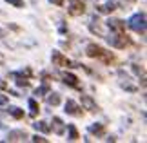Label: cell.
I'll list each match as a JSON object with an SVG mask.
<instances>
[{
    "label": "cell",
    "instance_id": "1",
    "mask_svg": "<svg viewBox=\"0 0 147 143\" xmlns=\"http://www.w3.org/2000/svg\"><path fill=\"white\" fill-rule=\"evenodd\" d=\"M86 54L89 58H98L100 62H104V64H113V62H115V54H113L111 51H105L104 47H100L96 44H87Z\"/></svg>",
    "mask_w": 147,
    "mask_h": 143
},
{
    "label": "cell",
    "instance_id": "2",
    "mask_svg": "<svg viewBox=\"0 0 147 143\" xmlns=\"http://www.w3.org/2000/svg\"><path fill=\"white\" fill-rule=\"evenodd\" d=\"M105 40L109 42L111 47H115V49H125L131 45V38H129L125 33H115L113 31L109 36H105Z\"/></svg>",
    "mask_w": 147,
    "mask_h": 143
},
{
    "label": "cell",
    "instance_id": "3",
    "mask_svg": "<svg viewBox=\"0 0 147 143\" xmlns=\"http://www.w3.org/2000/svg\"><path fill=\"white\" fill-rule=\"evenodd\" d=\"M127 26L131 27L134 33H140V35H145V13H136L129 18Z\"/></svg>",
    "mask_w": 147,
    "mask_h": 143
},
{
    "label": "cell",
    "instance_id": "4",
    "mask_svg": "<svg viewBox=\"0 0 147 143\" xmlns=\"http://www.w3.org/2000/svg\"><path fill=\"white\" fill-rule=\"evenodd\" d=\"M51 60H53V64L58 65V67H71V69H75V67H82V65L75 64V62H71L67 56L62 54L60 51H53V54H51Z\"/></svg>",
    "mask_w": 147,
    "mask_h": 143
},
{
    "label": "cell",
    "instance_id": "5",
    "mask_svg": "<svg viewBox=\"0 0 147 143\" xmlns=\"http://www.w3.org/2000/svg\"><path fill=\"white\" fill-rule=\"evenodd\" d=\"M69 15L71 16H82L86 13V4L84 0H69Z\"/></svg>",
    "mask_w": 147,
    "mask_h": 143
},
{
    "label": "cell",
    "instance_id": "6",
    "mask_svg": "<svg viewBox=\"0 0 147 143\" xmlns=\"http://www.w3.org/2000/svg\"><path fill=\"white\" fill-rule=\"evenodd\" d=\"M64 111L69 114V116H82V114H84L82 107L78 105L75 100H67V101H65V109H64Z\"/></svg>",
    "mask_w": 147,
    "mask_h": 143
},
{
    "label": "cell",
    "instance_id": "7",
    "mask_svg": "<svg viewBox=\"0 0 147 143\" xmlns=\"http://www.w3.org/2000/svg\"><path fill=\"white\" fill-rule=\"evenodd\" d=\"M107 27H109L111 31H115V33H125V22H122L118 18L107 20Z\"/></svg>",
    "mask_w": 147,
    "mask_h": 143
},
{
    "label": "cell",
    "instance_id": "8",
    "mask_svg": "<svg viewBox=\"0 0 147 143\" xmlns=\"http://www.w3.org/2000/svg\"><path fill=\"white\" fill-rule=\"evenodd\" d=\"M27 138H29V136L26 134V130H9L5 141H24Z\"/></svg>",
    "mask_w": 147,
    "mask_h": 143
},
{
    "label": "cell",
    "instance_id": "9",
    "mask_svg": "<svg viewBox=\"0 0 147 143\" xmlns=\"http://www.w3.org/2000/svg\"><path fill=\"white\" fill-rule=\"evenodd\" d=\"M62 80H64L65 85H69V87H75V89H80V83H78V78L75 76L73 73H64L62 74Z\"/></svg>",
    "mask_w": 147,
    "mask_h": 143
},
{
    "label": "cell",
    "instance_id": "10",
    "mask_svg": "<svg viewBox=\"0 0 147 143\" xmlns=\"http://www.w3.org/2000/svg\"><path fill=\"white\" fill-rule=\"evenodd\" d=\"M82 105L86 107L87 111H91V112H96V111H98L96 101H94L91 96H87V94H84V96H82Z\"/></svg>",
    "mask_w": 147,
    "mask_h": 143
},
{
    "label": "cell",
    "instance_id": "11",
    "mask_svg": "<svg viewBox=\"0 0 147 143\" xmlns=\"http://www.w3.org/2000/svg\"><path fill=\"white\" fill-rule=\"evenodd\" d=\"M53 132L58 134V136H62V134L65 132V125H64V122H62L58 116L53 118Z\"/></svg>",
    "mask_w": 147,
    "mask_h": 143
},
{
    "label": "cell",
    "instance_id": "12",
    "mask_svg": "<svg viewBox=\"0 0 147 143\" xmlns=\"http://www.w3.org/2000/svg\"><path fill=\"white\" fill-rule=\"evenodd\" d=\"M60 101H62V98H60V94L58 93H47V103L49 105H53V107H56V105H60Z\"/></svg>",
    "mask_w": 147,
    "mask_h": 143
},
{
    "label": "cell",
    "instance_id": "13",
    "mask_svg": "<svg viewBox=\"0 0 147 143\" xmlns=\"http://www.w3.org/2000/svg\"><path fill=\"white\" fill-rule=\"evenodd\" d=\"M33 127L36 129V132H44V134L51 132V127H49L46 122H35V123H33Z\"/></svg>",
    "mask_w": 147,
    "mask_h": 143
},
{
    "label": "cell",
    "instance_id": "14",
    "mask_svg": "<svg viewBox=\"0 0 147 143\" xmlns=\"http://www.w3.org/2000/svg\"><path fill=\"white\" fill-rule=\"evenodd\" d=\"M67 140L69 141H76L78 138H80V134H78V130H76V127L75 125H67Z\"/></svg>",
    "mask_w": 147,
    "mask_h": 143
},
{
    "label": "cell",
    "instance_id": "15",
    "mask_svg": "<svg viewBox=\"0 0 147 143\" xmlns=\"http://www.w3.org/2000/svg\"><path fill=\"white\" fill-rule=\"evenodd\" d=\"M89 132H91V134H96V136H102V134L105 132V127L102 123H93L91 127H89Z\"/></svg>",
    "mask_w": 147,
    "mask_h": 143
},
{
    "label": "cell",
    "instance_id": "16",
    "mask_svg": "<svg viewBox=\"0 0 147 143\" xmlns=\"http://www.w3.org/2000/svg\"><path fill=\"white\" fill-rule=\"evenodd\" d=\"M7 112H9L15 120L24 118V111H22V109H18V107H9V109H7Z\"/></svg>",
    "mask_w": 147,
    "mask_h": 143
},
{
    "label": "cell",
    "instance_id": "17",
    "mask_svg": "<svg viewBox=\"0 0 147 143\" xmlns=\"http://www.w3.org/2000/svg\"><path fill=\"white\" fill-rule=\"evenodd\" d=\"M29 109H31V118H35L36 114H38V111H40V107H38V103H36V100H33V98H29Z\"/></svg>",
    "mask_w": 147,
    "mask_h": 143
},
{
    "label": "cell",
    "instance_id": "18",
    "mask_svg": "<svg viewBox=\"0 0 147 143\" xmlns=\"http://www.w3.org/2000/svg\"><path fill=\"white\" fill-rule=\"evenodd\" d=\"M89 29H91L93 33H96L98 36H104V31H102V26H100V24H96V26H94V22H93V20H91V24H89Z\"/></svg>",
    "mask_w": 147,
    "mask_h": 143
},
{
    "label": "cell",
    "instance_id": "19",
    "mask_svg": "<svg viewBox=\"0 0 147 143\" xmlns=\"http://www.w3.org/2000/svg\"><path fill=\"white\" fill-rule=\"evenodd\" d=\"M47 93H49V85H47V82L44 83L42 87H38V89L35 91V94H36V96H44V94H47Z\"/></svg>",
    "mask_w": 147,
    "mask_h": 143
},
{
    "label": "cell",
    "instance_id": "20",
    "mask_svg": "<svg viewBox=\"0 0 147 143\" xmlns=\"http://www.w3.org/2000/svg\"><path fill=\"white\" fill-rule=\"evenodd\" d=\"M16 78V85L18 87H29V80H26L24 76H15Z\"/></svg>",
    "mask_w": 147,
    "mask_h": 143
},
{
    "label": "cell",
    "instance_id": "21",
    "mask_svg": "<svg viewBox=\"0 0 147 143\" xmlns=\"http://www.w3.org/2000/svg\"><path fill=\"white\" fill-rule=\"evenodd\" d=\"M5 2H7V4H11V5H13V7H18V9H22V7H24V0H5Z\"/></svg>",
    "mask_w": 147,
    "mask_h": 143
},
{
    "label": "cell",
    "instance_id": "22",
    "mask_svg": "<svg viewBox=\"0 0 147 143\" xmlns=\"http://www.w3.org/2000/svg\"><path fill=\"white\" fill-rule=\"evenodd\" d=\"M31 141H42V143H47V138H42V136H38V134H35L31 138Z\"/></svg>",
    "mask_w": 147,
    "mask_h": 143
},
{
    "label": "cell",
    "instance_id": "23",
    "mask_svg": "<svg viewBox=\"0 0 147 143\" xmlns=\"http://www.w3.org/2000/svg\"><path fill=\"white\" fill-rule=\"evenodd\" d=\"M7 103V96L5 94H0V105H5Z\"/></svg>",
    "mask_w": 147,
    "mask_h": 143
},
{
    "label": "cell",
    "instance_id": "24",
    "mask_svg": "<svg viewBox=\"0 0 147 143\" xmlns=\"http://www.w3.org/2000/svg\"><path fill=\"white\" fill-rule=\"evenodd\" d=\"M49 2H53L56 5H64V0H49Z\"/></svg>",
    "mask_w": 147,
    "mask_h": 143
},
{
    "label": "cell",
    "instance_id": "25",
    "mask_svg": "<svg viewBox=\"0 0 147 143\" xmlns=\"http://www.w3.org/2000/svg\"><path fill=\"white\" fill-rule=\"evenodd\" d=\"M9 29H13V31H20V27H18V26H15V24H11V26H9Z\"/></svg>",
    "mask_w": 147,
    "mask_h": 143
},
{
    "label": "cell",
    "instance_id": "26",
    "mask_svg": "<svg viewBox=\"0 0 147 143\" xmlns=\"http://www.w3.org/2000/svg\"><path fill=\"white\" fill-rule=\"evenodd\" d=\"M5 87H7V83H5L4 80H0V89H5Z\"/></svg>",
    "mask_w": 147,
    "mask_h": 143
},
{
    "label": "cell",
    "instance_id": "27",
    "mask_svg": "<svg viewBox=\"0 0 147 143\" xmlns=\"http://www.w3.org/2000/svg\"><path fill=\"white\" fill-rule=\"evenodd\" d=\"M5 36H7V35H5V31L0 29V38H5Z\"/></svg>",
    "mask_w": 147,
    "mask_h": 143
},
{
    "label": "cell",
    "instance_id": "28",
    "mask_svg": "<svg viewBox=\"0 0 147 143\" xmlns=\"http://www.w3.org/2000/svg\"><path fill=\"white\" fill-rule=\"evenodd\" d=\"M0 15H2V11H0Z\"/></svg>",
    "mask_w": 147,
    "mask_h": 143
}]
</instances>
